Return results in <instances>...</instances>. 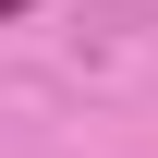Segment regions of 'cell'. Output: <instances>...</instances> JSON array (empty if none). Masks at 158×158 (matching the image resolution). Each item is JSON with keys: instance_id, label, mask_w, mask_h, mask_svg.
I'll return each instance as SVG.
<instances>
[{"instance_id": "cell-1", "label": "cell", "mask_w": 158, "mask_h": 158, "mask_svg": "<svg viewBox=\"0 0 158 158\" xmlns=\"http://www.w3.org/2000/svg\"><path fill=\"white\" fill-rule=\"evenodd\" d=\"M12 12H37V0H0V24H12Z\"/></svg>"}]
</instances>
